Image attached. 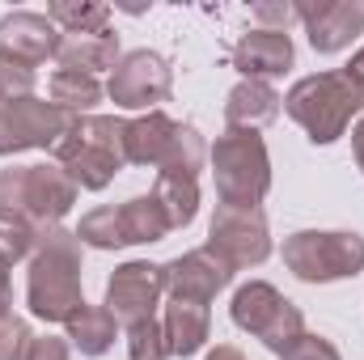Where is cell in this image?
I'll use <instances>...</instances> for the list:
<instances>
[{
	"label": "cell",
	"mask_w": 364,
	"mask_h": 360,
	"mask_svg": "<svg viewBox=\"0 0 364 360\" xmlns=\"http://www.w3.org/2000/svg\"><path fill=\"white\" fill-rule=\"evenodd\" d=\"M123 136H127V119L119 115H77L68 136L55 144V166L81 191H106L114 174L127 166Z\"/></svg>",
	"instance_id": "obj_2"
},
{
	"label": "cell",
	"mask_w": 364,
	"mask_h": 360,
	"mask_svg": "<svg viewBox=\"0 0 364 360\" xmlns=\"http://www.w3.org/2000/svg\"><path fill=\"white\" fill-rule=\"evenodd\" d=\"M77 115L60 110L55 102H43L38 93L26 97H4L0 102V157L26 153V149H47L55 153V144L68 136Z\"/></svg>",
	"instance_id": "obj_8"
},
{
	"label": "cell",
	"mask_w": 364,
	"mask_h": 360,
	"mask_svg": "<svg viewBox=\"0 0 364 360\" xmlns=\"http://www.w3.org/2000/svg\"><path fill=\"white\" fill-rule=\"evenodd\" d=\"M343 73H348V81H352V85H356V90L364 93V47L356 51V55H352V64H348Z\"/></svg>",
	"instance_id": "obj_34"
},
{
	"label": "cell",
	"mask_w": 364,
	"mask_h": 360,
	"mask_svg": "<svg viewBox=\"0 0 364 360\" xmlns=\"http://www.w3.org/2000/svg\"><path fill=\"white\" fill-rule=\"evenodd\" d=\"M170 90H174V68L157 51H127L106 85L119 110H157V102H166Z\"/></svg>",
	"instance_id": "obj_10"
},
{
	"label": "cell",
	"mask_w": 364,
	"mask_h": 360,
	"mask_svg": "<svg viewBox=\"0 0 364 360\" xmlns=\"http://www.w3.org/2000/svg\"><path fill=\"white\" fill-rule=\"evenodd\" d=\"M149 195L161 203L170 229H186V225L195 221V212H199V182L195 179H182V174H157V182H153Z\"/></svg>",
	"instance_id": "obj_22"
},
{
	"label": "cell",
	"mask_w": 364,
	"mask_h": 360,
	"mask_svg": "<svg viewBox=\"0 0 364 360\" xmlns=\"http://www.w3.org/2000/svg\"><path fill=\"white\" fill-rule=\"evenodd\" d=\"M352 153H356V166H360V174H364V115L352 127Z\"/></svg>",
	"instance_id": "obj_35"
},
{
	"label": "cell",
	"mask_w": 364,
	"mask_h": 360,
	"mask_svg": "<svg viewBox=\"0 0 364 360\" xmlns=\"http://www.w3.org/2000/svg\"><path fill=\"white\" fill-rule=\"evenodd\" d=\"M102 81L90 77V73H64V68H55L51 73V81H47V97L60 106V110H68V115H90L93 106L102 102Z\"/></svg>",
	"instance_id": "obj_23"
},
{
	"label": "cell",
	"mask_w": 364,
	"mask_h": 360,
	"mask_svg": "<svg viewBox=\"0 0 364 360\" xmlns=\"http://www.w3.org/2000/svg\"><path fill=\"white\" fill-rule=\"evenodd\" d=\"M203 162H208V144H203L199 127L178 123V132H174V140H170L161 166H157V174H182V179H195V174L203 170Z\"/></svg>",
	"instance_id": "obj_25"
},
{
	"label": "cell",
	"mask_w": 364,
	"mask_h": 360,
	"mask_svg": "<svg viewBox=\"0 0 364 360\" xmlns=\"http://www.w3.org/2000/svg\"><path fill=\"white\" fill-rule=\"evenodd\" d=\"M296 21L309 34V47L318 55H335L352 47V38L364 34V4L356 0H318V4H296Z\"/></svg>",
	"instance_id": "obj_14"
},
{
	"label": "cell",
	"mask_w": 364,
	"mask_h": 360,
	"mask_svg": "<svg viewBox=\"0 0 364 360\" xmlns=\"http://www.w3.org/2000/svg\"><path fill=\"white\" fill-rule=\"evenodd\" d=\"M64 339H73V348L81 356H106L114 348V335H119V322L106 305H81L68 322H64Z\"/></svg>",
	"instance_id": "obj_20"
},
{
	"label": "cell",
	"mask_w": 364,
	"mask_h": 360,
	"mask_svg": "<svg viewBox=\"0 0 364 360\" xmlns=\"http://www.w3.org/2000/svg\"><path fill=\"white\" fill-rule=\"evenodd\" d=\"M26 305L43 322H68L81 305V238L77 229H43L38 246L30 255V275H26Z\"/></svg>",
	"instance_id": "obj_1"
},
{
	"label": "cell",
	"mask_w": 364,
	"mask_h": 360,
	"mask_svg": "<svg viewBox=\"0 0 364 360\" xmlns=\"http://www.w3.org/2000/svg\"><path fill=\"white\" fill-rule=\"evenodd\" d=\"M123 335H127V356L132 360H170L166 327H161L157 318L132 322V327H123Z\"/></svg>",
	"instance_id": "obj_27"
},
{
	"label": "cell",
	"mask_w": 364,
	"mask_h": 360,
	"mask_svg": "<svg viewBox=\"0 0 364 360\" xmlns=\"http://www.w3.org/2000/svg\"><path fill=\"white\" fill-rule=\"evenodd\" d=\"M119 221H123L127 246H153L166 233H174L170 221H166V212H161V203L153 195H132L127 203H119Z\"/></svg>",
	"instance_id": "obj_21"
},
{
	"label": "cell",
	"mask_w": 364,
	"mask_h": 360,
	"mask_svg": "<svg viewBox=\"0 0 364 360\" xmlns=\"http://www.w3.org/2000/svg\"><path fill=\"white\" fill-rule=\"evenodd\" d=\"M284 360H343L339 356V348L331 344V339H322V335H301L288 352H284Z\"/></svg>",
	"instance_id": "obj_30"
},
{
	"label": "cell",
	"mask_w": 364,
	"mask_h": 360,
	"mask_svg": "<svg viewBox=\"0 0 364 360\" xmlns=\"http://www.w3.org/2000/svg\"><path fill=\"white\" fill-rule=\"evenodd\" d=\"M174 132H178V119H170L166 110H144L140 119H127V136H123L127 166H153L157 170Z\"/></svg>",
	"instance_id": "obj_17"
},
{
	"label": "cell",
	"mask_w": 364,
	"mask_h": 360,
	"mask_svg": "<svg viewBox=\"0 0 364 360\" xmlns=\"http://www.w3.org/2000/svg\"><path fill=\"white\" fill-rule=\"evenodd\" d=\"M284 268L305 284L352 280L364 271V238L348 229H301L284 238Z\"/></svg>",
	"instance_id": "obj_6"
},
{
	"label": "cell",
	"mask_w": 364,
	"mask_h": 360,
	"mask_svg": "<svg viewBox=\"0 0 364 360\" xmlns=\"http://www.w3.org/2000/svg\"><path fill=\"white\" fill-rule=\"evenodd\" d=\"M279 106H284V97L275 93L272 81H237L225 97V123L237 132H259V127L275 123Z\"/></svg>",
	"instance_id": "obj_16"
},
{
	"label": "cell",
	"mask_w": 364,
	"mask_h": 360,
	"mask_svg": "<svg viewBox=\"0 0 364 360\" xmlns=\"http://www.w3.org/2000/svg\"><path fill=\"white\" fill-rule=\"evenodd\" d=\"M123 60V51H119V34L114 30H102V34H64V43H60V51H55V64L64 68V73H114V64Z\"/></svg>",
	"instance_id": "obj_18"
},
{
	"label": "cell",
	"mask_w": 364,
	"mask_h": 360,
	"mask_svg": "<svg viewBox=\"0 0 364 360\" xmlns=\"http://www.w3.org/2000/svg\"><path fill=\"white\" fill-rule=\"evenodd\" d=\"M64 43V30L47 17V13H30V9H17V13H4L0 17V64H13V68H38L47 60H55Z\"/></svg>",
	"instance_id": "obj_12"
},
{
	"label": "cell",
	"mask_w": 364,
	"mask_h": 360,
	"mask_svg": "<svg viewBox=\"0 0 364 360\" xmlns=\"http://www.w3.org/2000/svg\"><path fill=\"white\" fill-rule=\"evenodd\" d=\"M9 97V85H4V68H0V102Z\"/></svg>",
	"instance_id": "obj_37"
},
{
	"label": "cell",
	"mask_w": 364,
	"mask_h": 360,
	"mask_svg": "<svg viewBox=\"0 0 364 360\" xmlns=\"http://www.w3.org/2000/svg\"><path fill=\"white\" fill-rule=\"evenodd\" d=\"M284 110L292 123L305 127L314 144H335L339 136H348L352 119L364 115V93L348 81L343 68H331V73L301 77L284 93Z\"/></svg>",
	"instance_id": "obj_3"
},
{
	"label": "cell",
	"mask_w": 364,
	"mask_h": 360,
	"mask_svg": "<svg viewBox=\"0 0 364 360\" xmlns=\"http://www.w3.org/2000/svg\"><path fill=\"white\" fill-rule=\"evenodd\" d=\"M208 250L220 263H229L233 271L267 263V255H272V229H267L263 208H229V203H216L212 225H208Z\"/></svg>",
	"instance_id": "obj_9"
},
{
	"label": "cell",
	"mask_w": 364,
	"mask_h": 360,
	"mask_svg": "<svg viewBox=\"0 0 364 360\" xmlns=\"http://www.w3.org/2000/svg\"><path fill=\"white\" fill-rule=\"evenodd\" d=\"M77 191L81 186L55 162L51 166H9L0 170V216L30 221L43 233V229H55L73 212Z\"/></svg>",
	"instance_id": "obj_4"
},
{
	"label": "cell",
	"mask_w": 364,
	"mask_h": 360,
	"mask_svg": "<svg viewBox=\"0 0 364 360\" xmlns=\"http://www.w3.org/2000/svg\"><path fill=\"white\" fill-rule=\"evenodd\" d=\"M296 51H292V38L284 30H246L233 51H229V64L242 73V81H272V77H284L292 68Z\"/></svg>",
	"instance_id": "obj_15"
},
{
	"label": "cell",
	"mask_w": 364,
	"mask_h": 360,
	"mask_svg": "<svg viewBox=\"0 0 364 360\" xmlns=\"http://www.w3.org/2000/svg\"><path fill=\"white\" fill-rule=\"evenodd\" d=\"M250 13L263 21V30H288V26L296 21V4H272V0H259Z\"/></svg>",
	"instance_id": "obj_31"
},
{
	"label": "cell",
	"mask_w": 364,
	"mask_h": 360,
	"mask_svg": "<svg viewBox=\"0 0 364 360\" xmlns=\"http://www.w3.org/2000/svg\"><path fill=\"white\" fill-rule=\"evenodd\" d=\"M161 297H166V280H161V268L149 259H132L114 268V275L106 280V309L114 314L119 327L157 318Z\"/></svg>",
	"instance_id": "obj_11"
},
{
	"label": "cell",
	"mask_w": 364,
	"mask_h": 360,
	"mask_svg": "<svg viewBox=\"0 0 364 360\" xmlns=\"http://www.w3.org/2000/svg\"><path fill=\"white\" fill-rule=\"evenodd\" d=\"M229 318L237 331L263 339V348L284 356L301 335H305V314L275 288L267 280H250L233 292V305H229Z\"/></svg>",
	"instance_id": "obj_7"
},
{
	"label": "cell",
	"mask_w": 364,
	"mask_h": 360,
	"mask_svg": "<svg viewBox=\"0 0 364 360\" xmlns=\"http://www.w3.org/2000/svg\"><path fill=\"white\" fill-rule=\"evenodd\" d=\"M161 280H166L170 301H199V305H208V301H216V292L229 288L233 268L220 263L208 246H199V250H186L178 259H170L161 268Z\"/></svg>",
	"instance_id": "obj_13"
},
{
	"label": "cell",
	"mask_w": 364,
	"mask_h": 360,
	"mask_svg": "<svg viewBox=\"0 0 364 360\" xmlns=\"http://www.w3.org/2000/svg\"><path fill=\"white\" fill-rule=\"evenodd\" d=\"M47 17L64 34H102V30H110V9L97 4V0H51Z\"/></svg>",
	"instance_id": "obj_24"
},
{
	"label": "cell",
	"mask_w": 364,
	"mask_h": 360,
	"mask_svg": "<svg viewBox=\"0 0 364 360\" xmlns=\"http://www.w3.org/2000/svg\"><path fill=\"white\" fill-rule=\"evenodd\" d=\"M161 327H166V344H170V356H195L208 335H212V314L208 305L199 301H170L166 314H161Z\"/></svg>",
	"instance_id": "obj_19"
},
{
	"label": "cell",
	"mask_w": 364,
	"mask_h": 360,
	"mask_svg": "<svg viewBox=\"0 0 364 360\" xmlns=\"http://www.w3.org/2000/svg\"><path fill=\"white\" fill-rule=\"evenodd\" d=\"M30 348H34L30 322L17 318V314L0 318V360H30Z\"/></svg>",
	"instance_id": "obj_29"
},
{
	"label": "cell",
	"mask_w": 364,
	"mask_h": 360,
	"mask_svg": "<svg viewBox=\"0 0 364 360\" xmlns=\"http://www.w3.org/2000/svg\"><path fill=\"white\" fill-rule=\"evenodd\" d=\"M203 360H246V356H242L233 344H216V348H212V352H208Z\"/></svg>",
	"instance_id": "obj_36"
},
{
	"label": "cell",
	"mask_w": 364,
	"mask_h": 360,
	"mask_svg": "<svg viewBox=\"0 0 364 360\" xmlns=\"http://www.w3.org/2000/svg\"><path fill=\"white\" fill-rule=\"evenodd\" d=\"M212 174H216V199L229 208H259L272 191V157L259 132L225 127L216 144L208 149Z\"/></svg>",
	"instance_id": "obj_5"
},
{
	"label": "cell",
	"mask_w": 364,
	"mask_h": 360,
	"mask_svg": "<svg viewBox=\"0 0 364 360\" xmlns=\"http://www.w3.org/2000/svg\"><path fill=\"white\" fill-rule=\"evenodd\" d=\"M13 314V284H9V263H0V318Z\"/></svg>",
	"instance_id": "obj_33"
},
{
	"label": "cell",
	"mask_w": 364,
	"mask_h": 360,
	"mask_svg": "<svg viewBox=\"0 0 364 360\" xmlns=\"http://www.w3.org/2000/svg\"><path fill=\"white\" fill-rule=\"evenodd\" d=\"M30 360H73V352H68V344L55 339V335H34Z\"/></svg>",
	"instance_id": "obj_32"
},
{
	"label": "cell",
	"mask_w": 364,
	"mask_h": 360,
	"mask_svg": "<svg viewBox=\"0 0 364 360\" xmlns=\"http://www.w3.org/2000/svg\"><path fill=\"white\" fill-rule=\"evenodd\" d=\"M38 246V229L30 221H17V216H0V263H21L30 259Z\"/></svg>",
	"instance_id": "obj_28"
},
{
	"label": "cell",
	"mask_w": 364,
	"mask_h": 360,
	"mask_svg": "<svg viewBox=\"0 0 364 360\" xmlns=\"http://www.w3.org/2000/svg\"><path fill=\"white\" fill-rule=\"evenodd\" d=\"M77 238H81V246H93V250H123L127 233H123L119 208H93V212H85Z\"/></svg>",
	"instance_id": "obj_26"
}]
</instances>
